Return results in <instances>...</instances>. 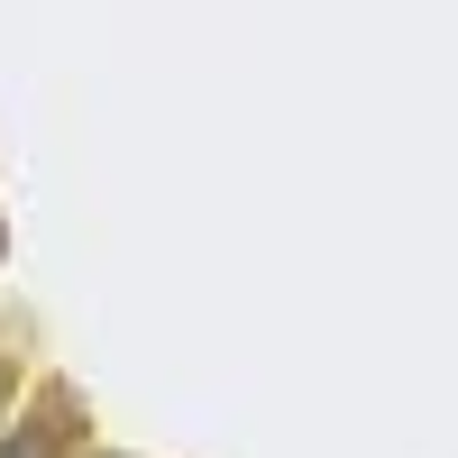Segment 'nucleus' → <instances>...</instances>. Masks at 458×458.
Here are the masks:
<instances>
[{
  "instance_id": "1",
  "label": "nucleus",
  "mask_w": 458,
  "mask_h": 458,
  "mask_svg": "<svg viewBox=\"0 0 458 458\" xmlns=\"http://www.w3.org/2000/svg\"><path fill=\"white\" fill-rule=\"evenodd\" d=\"M64 449V422H47V412H28V422L0 431V458H55Z\"/></svg>"
}]
</instances>
